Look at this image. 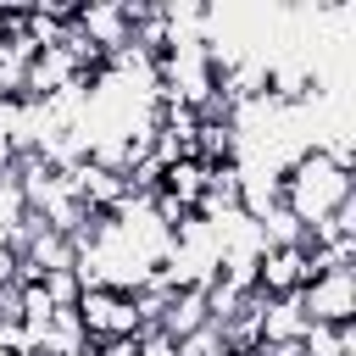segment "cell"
Masks as SVG:
<instances>
[{
    "mask_svg": "<svg viewBox=\"0 0 356 356\" xmlns=\"http://www.w3.org/2000/svg\"><path fill=\"white\" fill-rule=\"evenodd\" d=\"M278 184H284V206L295 211V222H306V228H317V222H328L345 200H356V184H350V172L328 156V150H300L284 172H278Z\"/></svg>",
    "mask_w": 356,
    "mask_h": 356,
    "instance_id": "1",
    "label": "cell"
},
{
    "mask_svg": "<svg viewBox=\"0 0 356 356\" xmlns=\"http://www.w3.org/2000/svg\"><path fill=\"white\" fill-rule=\"evenodd\" d=\"M78 328L83 339H134L139 334V317H134V295H117V289H83L78 295Z\"/></svg>",
    "mask_w": 356,
    "mask_h": 356,
    "instance_id": "2",
    "label": "cell"
},
{
    "mask_svg": "<svg viewBox=\"0 0 356 356\" xmlns=\"http://www.w3.org/2000/svg\"><path fill=\"white\" fill-rule=\"evenodd\" d=\"M300 306H306V323H323V328H339V323H356V273L339 267V273H323L300 289Z\"/></svg>",
    "mask_w": 356,
    "mask_h": 356,
    "instance_id": "3",
    "label": "cell"
},
{
    "mask_svg": "<svg viewBox=\"0 0 356 356\" xmlns=\"http://www.w3.org/2000/svg\"><path fill=\"white\" fill-rule=\"evenodd\" d=\"M72 28H78L100 56H111V50L128 44V11H122V0H89V6H78Z\"/></svg>",
    "mask_w": 356,
    "mask_h": 356,
    "instance_id": "4",
    "label": "cell"
},
{
    "mask_svg": "<svg viewBox=\"0 0 356 356\" xmlns=\"http://www.w3.org/2000/svg\"><path fill=\"white\" fill-rule=\"evenodd\" d=\"M300 289H306V256H300L295 245L256 256V295L278 300V295H300Z\"/></svg>",
    "mask_w": 356,
    "mask_h": 356,
    "instance_id": "5",
    "label": "cell"
},
{
    "mask_svg": "<svg viewBox=\"0 0 356 356\" xmlns=\"http://www.w3.org/2000/svg\"><path fill=\"white\" fill-rule=\"evenodd\" d=\"M312 323H306V306H300V295H278V300H267L261 295V339L273 345V339H300Z\"/></svg>",
    "mask_w": 356,
    "mask_h": 356,
    "instance_id": "6",
    "label": "cell"
},
{
    "mask_svg": "<svg viewBox=\"0 0 356 356\" xmlns=\"http://www.w3.org/2000/svg\"><path fill=\"white\" fill-rule=\"evenodd\" d=\"M206 323H211V317H206V295H200V289H172L156 328L172 334V339H184V334H195V328H206Z\"/></svg>",
    "mask_w": 356,
    "mask_h": 356,
    "instance_id": "7",
    "label": "cell"
},
{
    "mask_svg": "<svg viewBox=\"0 0 356 356\" xmlns=\"http://www.w3.org/2000/svg\"><path fill=\"white\" fill-rule=\"evenodd\" d=\"M161 195H172V200L195 217V206H200V195H206V167H200L195 156H184V161L161 167Z\"/></svg>",
    "mask_w": 356,
    "mask_h": 356,
    "instance_id": "8",
    "label": "cell"
},
{
    "mask_svg": "<svg viewBox=\"0 0 356 356\" xmlns=\"http://www.w3.org/2000/svg\"><path fill=\"white\" fill-rule=\"evenodd\" d=\"M22 217H28V200H22L17 178H0V245H11V239H17Z\"/></svg>",
    "mask_w": 356,
    "mask_h": 356,
    "instance_id": "9",
    "label": "cell"
},
{
    "mask_svg": "<svg viewBox=\"0 0 356 356\" xmlns=\"http://www.w3.org/2000/svg\"><path fill=\"white\" fill-rule=\"evenodd\" d=\"M39 284H44V295H50V306H56V312H72V306H78V295H83V284H78V273H72V267L44 273Z\"/></svg>",
    "mask_w": 356,
    "mask_h": 356,
    "instance_id": "10",
    "label": "cell"
},
{
    "mask_svg": "<svg viewBox=\"0 0 356 356\" xmlns=\"http://www.w3.org/2000/svg\"><path fill=\"white\" fill-rule=\"evenodd\" d=\"M178 356H222V339H217V323H206V328H195V334H184V339H178Z\"/></svg>",
    "mask_w": 356,
    "mask_h": 356,
    "instance_id": "11",
    "label": "cell"
},
{
    "mask_svg": "<svg viewBox=\"0 0 356 356\" xmlns=\"http://www.w3.org/2000/svg\"><path fill=\"white\" fill-rule=\"evenodd\" d=\"M134 356H178V339L161 328H139L134 334Z\"/></svg>",
    "mask_w": 356,
    "mask_h": 356,
    "instance_id": "12",
    "label": "cell"
},
{
    "mask_svg": "<svg viewBox=\"0 0 356 356\" xmlns=\"http://www.w3.org/2000/svg\"><path fill=\"white\" fill-rule=\"evenodd\" d=\"M83 356H134V339H95Z\"/></svg>",
    "mask_w": 356,
    "mask_h": 356,
    "instance_id": "13",
    "label": "cell"
},
{
    "mask_svg": "<svg viewBox=\"0 0 356 356\" xmlns=\"http://www.w3.org/2000/svg\"><path fill=\"white\" fill-rule=\"evenodd\" d=\"M0 284H17V250L0 245Z\"/></svg>",
    "mask_w": 356,
    "mask_h": 356,
    "instance_id": "14",
    "label": "cell"
},
{
    "mask_svg": "<svg viewBox=\"0 0 356 356\" xmlns=\"http://www.w3.org/2000/svg\"><path fill=\"white\" fill-rule=\"evenodd\" d=\"M0 28H6V11H0Z\"/></svg>",
    "mask_w": 356,
    "mask_h": 356,
    "instance_id": "15",
    "label": "cell"
}]
</instances>
